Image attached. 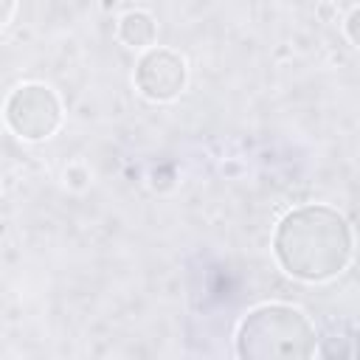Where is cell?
Instances as JSON below:
<instances>
[{"label":"cell","instance_id":"5b68a950","mask_svg":"<svg viewBox=\"0 0 360 360\" xmlns=\"http://www.w3.org/2000/svg\"><path fill=\"white\" fill-rule=\"evenodd\" d=\"M118 37L129 45V48H146L155 42V22L149 14L143 11H129L121 17V25H118Z\"/></svg>","mask_w":360,"mask_h":360},{"label":"cell","instance_id":"8992f818","mask_svg":"<svg viewBox=\"0 0 360 360\" xmlns=\"http://www.w3.org/2000/svg\"><path fill=\"white\" fill-rule=\"evenodd\" d=\"M346 37L360 48V8H354V11L346 17Z\"/></svg>","mask_w":360,"mask_h":360},{"label":"cell","instance_id":"277c9868","mask_svg":"<svg viewBox=\"0 0 360 360\" xmlns=\"http://www.w3.org/2000/svg\"><path fill=\"white\" fill-rule=\"evenodd\" d=\"M138 90L152 101H169L186 87V62L169 48H149L135 68Z\"/></svg>","mask_w":360,"mask_h":360},{"label":"cell","instance_id":"6da1fadb","mask_svg":"<svg viewBox=\"0 0 360 360\" xmlns=\"http://www.w3.org/2000/svg\"><path fill=\"white\" fill-rule=\"evenodd\" d=\"M352 228L329 205H301L281 217L273 233V253L284 273L301 281H326L352 259Z\"/></svg>","mask_w":360,"mask_h":360},{"label":"cell","instance_id":"7a4b0ae2","mask_svg":"<svg viewBox=\"0 0 360 360\" xmlns=\"http://www.w3.org/2000/svg\"><path fill=\"white\" fill-rule=\"evenodd\" d=\"M315 326L287 304H264L250 309L236 329V354L245 360H298L315 354Z\"/></svg>","mask_w":360,"mask_h":360},{"label":"cell","instance_id":"3957f363","mask_svg":"<svg viewBox=\"0 0 360 360\" xmlns=\"http://www.w3.org/2000/svg\"><path fill=\"white\" fill-rule=\"evenodd\" d=\"M6 121L20 138L39 141V138H48L56 132V127L62 121V107L51 87L22 84L6 101Z\"/></svg>","mask_w":360,"mask_h":360}]
</instances>
